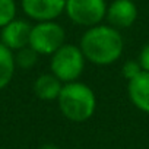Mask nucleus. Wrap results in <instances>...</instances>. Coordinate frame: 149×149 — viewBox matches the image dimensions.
<instances>
[{
    "label": "nucleus",
    "instance_id": "obj_1",
    "mask_svg": "<svg viewBox=\"0 0 149 149\" xmlns=\"http://www.w3.org/2000/svg\"><path fill=\"white\" fill-rule=\"evenodd\" d=\"M79 47L86 61L95 66H110L120 60L124 51V40L120 29L110 24H98L86 28Z\"/></svg>",
    "mask_w": 149,
    "mask_h": 149
},
{
    "label": "nucleus",
    "instance_id": "obj_2",
    "mask_svg": "<svg viewBox=\"0 0 149 149\" xmlns=\"http://www.w3.org/2000/svg\"><path fill=\"white\" fill-rule=\"evenodd\" d=\"M56 101L63 117L74 123L89 120L97 110V97L94 89L81 81L63 84Z\"/></svg>",
    "mask_w": 149,
    "mask_h": 149
},
{
    "label": "nucleus",
    "instance_id": "obj_3",
    "mask_svg": "<svg viewBox=\"0 0 149 149\" xmlns=\"http://www.w3.org/2000/svg\"><path fill=\"white\" fill-rule=\"evenodd\" d=\"M86 58L79 44L64 42L50 56V72L63 84L79 81L85 70Z\"/></svg>",
    "mask_w": 149,
    "mask_h": 149
},
{
    "label": "nucleus",
    "instance_id": "obj_4",
    "mask_svg": "<svg viewBox=\"0 0 149 149\" xmlns=\"http://www.w3.org/2000/svg\"><path fill=\"white\" fill-rule=\"evenodd\" d=\"M66 42V31L56 21L35 22L31 28L29 47L40 56H51Z\"/></svg>",
    "mask_w": 149,
    "mask_h": 149
},
{
    "label": "nucleus",
    "instance_id": "obj_5",
    "mask_svg": "<svg viewBox=\"0 0 149 149\" xmlns=\"http://www.w3.org/2000/svg\"><path fill=\"white\" fill-rule=\"evenodd\" d=\"M107 6L105 0H66L64 13L73 25L89 28L105 21Z\"/></svg>",
    "mask_w": 149,
    "mask_h": 149
},
{
    "label": "nucleus",
    "instance_id": "obj_6",
    "mask_svg": "<svg viewBox=\"0 0 149 149\" xmlns=\"http://www.w3.org/2000/svg\"><path fill=\"white\" fill-rule=\"evenodd\" d=\"M66 0H21V9L34 22L56 21L64 13Z\"/></svg>",
    "mask_w": 149,
    "mask_h": 149
},
{
    "label": "nucleus",
    "instance_id": "obj_7",
    "mask_svg": "<svg viewBox=\"0 0 149 149\" xmlns=\"http://www.w3.org/2000/svg\"><path fill=\"white\" fill-rule=\"evenodd\" d=\"M32 24L26 19L15 18L3 28H0V42L6 45L13 53L29 45V35H31Z\"/></svg>",
    "mask_w": 149,
    "mask_h": 149
},
{
    "label": "nucleus",
    "instance_id": "obj_8",
    "mask_svg": "<svg viewBox=\"0 0 149 149\" xmlns=\"http://www.w3.org/2000/svg\"><path fill=\"white\" fill-rule=\"evenodd\" d=\"M137 16L139 10L134 0H113L107 6L105 21L117 29H124L130 28L136 22Z\"/></svg>",
    "mask_w": 149,
    "mask_h": 149
},
{
    "label": "nucleus",
    "instance_id": "obj_9",
    "mask_svg": "<svg viewBox=\"0 0 149 149\" xmlns=\"http://www.w3.org/2000/svg\"><path fill=\"white\" fill-rule=\"evenodd\" d=\"M127 95L139 111L149 114V72L142 70L137 76L127 81Z\"/></svg>",
    "mask_w": 149,
    "mask_h": 149
},
{
    "label": "nucleus",
    "instance_id": "obj_10",
    "mask_svg": "<svg viewBox=\"0 0 149 149\" xmlns=\"http://www.w3.org/2000/svg\"><path fill=\"white\" fill-rule=\"evenodd\" d=\"M63 82L54 76L51 72L48 73H41L40 76L35 78L32 84V91L37 98L41 101H56L60 91H61Z\"/></svg>",
    "mask_w": 149,
    "mask_h": 149
},
{
    "label": "nucleus",
    "instance_id": "obj_11",
    "mask_svg": "<svg viewBox=\"0 0 149 149\" xmlns=\"http://www.w3.org/2000/svg\"><path fill=\"white\" fill-rule=\"evenodd\" d=\"M16 72L13 51L0 42V91L5 89L13 79Z\"/></svg>",
    "mask_w": 149,
    "mask_h": 149
},
{
    "label": "nucleus",
    "instance_id": "obj_12",
    "mask_svg": "<svg viewBox=\"0 0 149 149\" xmlns=\"http://www.w3.org/2000/svg\"><path fill=\"white\" fill-rule=\"evenodd\" d=\"M15 56V64H16V69H22V70H29L32 69L37 63H38V58H40V54L29 45L18 50L13 53Z\"/></svg>",
    "mask_w": 149,
    "mask_h": 149
},
{
    "label": "nucleus",
    "instance_id": "obj_13",
    "mask_svg": "<svg viewBox=\"0 0 149 149\" xmlns=\"http://www.w3.org/2000/svg\"><path fill=\"white\" fill-rule=\"evenodd\" d=\"M18 6L15 0H0V28L16 18Z\"/></svg>",
    "mask_w": 149,
    "mask_h": 149
},
{
    "label": "nucleus",
    "instance_id": "obj_14",
    "mask_svg": "<svg viewBox=\"0 0 149 149\" xmlns=\"http://www.w3.org/2000/svg\"><path fill=\"white\" fill-rule=\"evenodd\" d=\"M140 72H142V67H140L137 58H136V60H127V61L121 66V76H123L126 81L133 79L134 76H137Z\"/></svg>",
    "mask_w": 149,
    "mask_h": 149
},
{
    "label": "nucleus",
    "instance_id": "obj_15",
    "mask_svg": "<svg viewBox=\"0 0 149 149\" xmlns=\"http://www.w3.org/2000/svg\"><path fill=\"white\" fill-rule=\"evenodd\" d=\"M137 61H139L142 70L149 72V41H148L146 44H143V47L140 48V51H139V57H137Z\"/></svg>",
    "mask_w": 149,
    "mask_h": 149
},
{
    "label": "nucleus",
    "instance_id": "obj_16",
    "mask_svg": "<svg viewBox=\"0 0 149 149\" xmlns=\"http://www.w3.org/2000/svg\"><path fill=\"white\" fill-rule=\"evenodd\" d=\"M38 149H58V148L54 146V145H51V143H47V145H42V146L38 148Z\"/></svg>",
    "mask_w": 149,
    "mask_h": 149
},
{
    "label": "nucleus",
    "instance_id": "obj_17",
    "mask_svg": "<svg viewBox=\"0 0 149 149\" xmlns=\"http://www.w3.org/2000/svg\"><path fill=\"white\" fill-rule=\"evenodd\" d=\"M0 149H2V148H0Z\"/></svg>",
    "mask_w": 149,
    "mask_h": 149
}]
</instances>
